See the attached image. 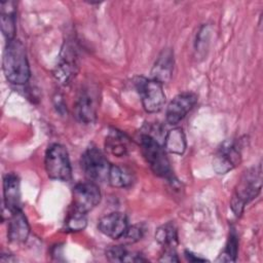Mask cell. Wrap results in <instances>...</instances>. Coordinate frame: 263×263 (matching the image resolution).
Segmentation results:
<instances>
[{
    "label": "cell",
    "instance_id": "cell-1",
    "mask_svg": "<svg viewBox=\"0 0 263 263\" xmlns=\"http://www.w3.org/2000/svg\"><path fill=\"white\" fill-rule=\"evenodd\" d=\"M3 73L8 82L22 85L30 78V67L24 44L14 38L7 41L3 53Z\"/></svg>",
    "mask_w": 263,
    "mask_h": 263
},
{
    "label": "cell",
    "instance_id": "cell-2",
    "mask_svg": "<svg viewBox=\"0 0 263 263\" xmlns=\"http://www.w3.org/2000/svg\"><path fill=\"white\" fill-rule=\"evenodd\" d=\"M262 188L261 165L252 167L243 173L239 179L231 198V210L236 216H240L245 206L256 198Z\"/></svg>",
    "mask_w": 263,
    "mask_h": 263
},
{
    "label": "cell",
    "instance_id": "cell-3",
    "mask_svg": "<svg viewBox=\"0 0 263 263\" xmlns=\"http://www.w3.org/2000/svg\"><path fill=\"white\" fill-rule=\"evenodd\" d=\"M140 147L151 171L158 177L172 180L173 172L170 160L166 157L164 148L161 147L158 141L149 134H142L140 138Z\"/></svg>",
    "mask_w": 263,
    "mask_h": 263
},
{
    "label": "cell",
    "instance_id": "cell-4",
    "mask_svg": "<svg viewBox=\"0 0 263 263\" xmlns=\"http://www.w3.org/2000/svg\"><path fill=\"white\" fill-rule=\"evenodd\" d=\"M44 166L47 176L55 181L69 182L72 179V168L67 149L58 143L48 146L44 156Z\"/></svg>",
    "mask_w": 263,
    "mask_h": 263
},
{
    "label": "cell",
    "instance_id": "cell-5",
    "mask_svg": "<svg viewBox=\"0 0 263 263\" xmlns=\"http://www.w3.org/2000/svg\"><path fill=\"white\" fill-rule=\"evenodd\" d=\"M81 168L92 182L108 181L111 164L97 147L87 148L81 156Z\"/></svg>",
    "mask_w": 263,
    "mask_h": 263
},
{
    "label": "cell",
    "instance_id": "cell-6",
    "mask_svg": "<svg viewBox=\"0 0 263 263\" xmlns=\"http://www.w3.org/2000/svg\"><path fill=\"white\" fill-rule=\"evenodd\" d=\"M162 85L163 84L152 78H137L136 86L146 112L155 113L161 110L163 107L165 102V95Z\"/></svg>",
    "mask_w": 263,
    "mask_h": 263
},
{
    "label": "cell",
    "instance_id": "cell-7",
    "mask_svg": "<svg viewBox=\"0 0 263 263\" xmlns=\"http://www.w3.org/2000/svg\"><path fill=\"white\" fill-rule=\"evenodd\" d=\"M99 109V91L92 85L82 87L74 105V114L83 124H91L97 119Z\"/></svg>",
    "mask_w": 263,
    "mask_h": 263
},
{
    "label": "cell",
    "instance_id": "cell-8",
    "mask_svg": "<svg viewBox=\"0 0 263 263\" xmlns=\"http://www.w3.org/2000/svg\"><path fill=\"white\" fill-rule=\"evenodd\" d=\"M101 201V191L93 182L78 183L72 191V208L74 211L86 214Z\"/></svg>",
    "mask_w": 263,
    "mask_h": 263
},
{
    "label": "cell",
    "instance_id": "cell-9",
    "mask_svg": "<svg viewBox=\"0 0 263 263\" xmlns=\"http://www.w3.org/2000/svg\"><path fill=\"white\" fill-rule=\"evenodd\" d=\"M241 161V148L236 141H226L218 149L214 159L213 168L219 175L227 174L235 168Z\"/></svg>",
    "mask_w": 263,
    "mask_h": 263
},
{
    "label": "cell",
    "instance_id": "cell-10",
    "mask_svg": "<svg viewBox=\"0 0 263 263\" xmlns=\"http://www.w3.org/2000/svg\"><path fill=\"white\" fill-rule=\"evenodd\" d=\"M78 64L76 51L71 43H66L62 49L58 64L53 70V77L62 85H68L76 76Z\"/></svg>",
    "mask_w": 263,
    "mask_h": 263
},
{
    "label": "cell",
    "instance_id": "cell-11",
    "mask_svg": "<svg viewBox=\"0 0 263 263\" xmlns=\"http://www.w3.org/2000/svg\"><path fill=\"white\" fill-rule=\"evenodd\" d=\"M197 102V96L193 92H182L177 95L167 105L165 117L166 121L175 125L179 123Z\"/></svg>",
    "mask_w": 263,
    "mask_h": 263
},
{
    "label": "cell",
    "instance_id": "cell-12",
    "mask_svg": "<svg viewBox=\"0 0 263 263\" xmlns=\"http://www.w3.org/2000/svg\"><path fill=\"white\" fill-rule=\"evenodd\" d=\"M128 221L125 214L113 212L105 215L99 220L98 228L106 236L112 239L122 238L128 228Z\"/></svg>",
    "mask_w": 263,
    "mask_h": 263
},
{
    "label": "cell",
    "instance_id": "cell-13",
    "mask_svg": "<svg viewBox=\"0 0 263 263\" xmlns=\"http://www.w3.org/2000/svg\"><path fill=\"white\" fill-rule=\"evenodd\" d=\"M21 196L18 177L13 173L6 174L3 179V200L9 214L21 210Z\"/></svg>",
    "mask_w": 263,
    "mask_h": 263
},
{
    "label": "cell",
    "instance_id": "cell-14",
    "mask_svg": "<svg viewBox=\"0 0 263 263\" xmlns=\"http://www.w3.org/2000/svg\"><path fill=\"white\" fill-rule=\"evenodd\" d=\"M30 233V226L28 220L22 209L9 214L7 237L11 242H25Z\"/></svg>",
    "mask_w": 263,
    "mask_h": 263
},
{
    "label": "cell",
    "instance_id": "cell-15",
    "mask_svg": "<svg viewBox=\"0 0 263 263\" xmlns=\"http://www.w3.org/2000/svg\"><path fill=\"white\" fill-rule=\"evenodd\" d=\"M174 70V52L171 48L163 49L156 59L152 70L151 78L160 82L167 83L173 75Z\"/></svg>",
    "mask_w": 263,
    "mask_h": 263
},
{
    "label": "cell",
    "instance_id": "cell-16",
    "mask_svg": "<svg viewBox=\"0 0 263 263\" xmlns=\"http://www.w3.org/2000/svg\"><path fill=\"white\" fill-rule=\"evenodd\" d=\"M15 2L4 1L0 4L1 31L7 41L15 38Z\"/></svg>",
    "mask_w": 263,
    "mask_h": 263
},
{
    "label": "cell",
    "instance_id": "cell-17",
    "mask_svg": "<svg viewBox=\"0 0 263 263\" xmlns=\"http://www.w3.org/2000/svg\"><path fill=\"white\" fill-rule=\"evenodd\" d=\"M106 150L117 157L127 154L129 149V139L120 130L112 129L109 132L105 141Z\"/></svg>",
    "mask_w": 263,
    "mask_h": 263
},
{
    "label": "cell",
    "instance_id": "cell-18",
    "mask_svg": "<svg viewBox=\"0 0 263 263\" xmlns=\"http://www.w3.org/2000/svg\"><path fill=\"white\" fill-rule=\"evenodd\" d=\"M164 150L173 154H183L186 150V137L181 127L168 130L164 138Z\"/></svg>",
    "mask_w": 263,
    "mask_h": 263
},
{
    "label": "cell",
    "instance_id": "cell-19",
    "mask_svg": "<svg viewBox=\"0 0 263 263\" xmlns=\"http://www.w3.org/2000/svg\"><path fill=\"white\" fill-rule=\"evenodd\" d=\"M108 182L113 187L126 188L133 184L134 175L127 167L111 164Z\"/></svg>",
    "mask_w": 263,
    "mask_h": 263
},
{
    "label": "cell",
    "instance_id": "cell-20",
    "mask_svg": "<svg viewBox=\"0 0 263 263\" xmlns=\"http://www.w3.org/2000/svg\"><path fill=\"white\" fill-rule=\"evenodd\" d=\"M106 257L110 262H142L146 261L141 255L128 252L122 246H113L106 251Z\"/></svg>",
    "mask_w": 263,
    "mask_h": 263
},
{
    "label": "cell",
    "instance_id": "cell-21",
    "mask_svg": "<svg viewBox=\"0 0 263 263\" xmlns=\"http://www.w3.org/2000/svg\"><path fill=\"white\" fill-rule=\"evenodd\" d=\"M155 240L164 248H175L178 242V234L174 224L166 223L157 228Z\"/></svg>",
    "mask_w": 263,
    "mask_h": 263
},
{
    "label": "cell",
    "instance_id": "cell-22",
    "mask_svg": "<svg viewBox=\"0 0 263 263\" xmlns=\"http://www.w3.org/2000/svg\"><path fill=\"white\" fill-rule=\"evenodd\" d=\"M86 224L87 220L85 214L73 210L65 222V229L69 232H77L83 230L86 227Z\"/></svg>",
    "mask_w": 263,
    "mask_h": 263
},
{
    "label": "cell",
    "instance_id": "cell-23",
    "mask_svg": "<svg viewBox=\"0 0 263 263\" xmlns=\"http://www.w3.org/2000/svg\"><path fill=\"white\" fill-rule=\"evenodd\" d=\"M237 250H238V241L235 231H231L229 238L227 240L226 247L224 248L222 254L220 255L219 260L225 261V262H233L236 260L237 256Z\"/></svg>",
    "mask_w": 263,
    "mask_h": 263
},
{
    "label": "cell",
    "instance_id": "cell-24",
    "mask_svg": "<svg viewBox=\"0 0 263 263\" xmlns=\"http://www.w3.org/2000/svg\"><path fill=\"white\" fill-rule=\"evenodd\" d=\"M144 231H145V229L141 225H139V224L133 225V226H128V228L125 231V233L122 236V238L126 242L133 243V242H136V241L140 240L143 237Z\"/></svg>",
    "mask_w": 263,
    "mask_h": 263
},
{
    "label": "cell",
    "instance_id": "cell-25",
    "mask_svg": "<svg viewBox=\"0 0 263 263\" xmlns=\"http://www.w3.org/2000/svg\"><path fill=\"white\" fill-rule=\"evenodd\" d=\"M161 262H179V258L175 251V248H165L164 253L159 259Z\"/></svg>",
    "mask_w": 263,
    "mask_h": 263
},
{
    "label": "cell",
    "instance_id": "cell-26",
    "mask_svg": "<svg viewBox=\"0 0 263 263\" xmlns=\"http://www.w3.org/2000/svg\"><path fill=\"white\" fill-rule=\"evenodd\" d=\"M185 257H186V259H187L188 261H193V262H195V261H204V260H205V259L196 257L194 254H192L191 252H188V251L185 252Z\"/></svg>",
    "mask_w": 263,
    "mask_h": 263
}]
</instances>
